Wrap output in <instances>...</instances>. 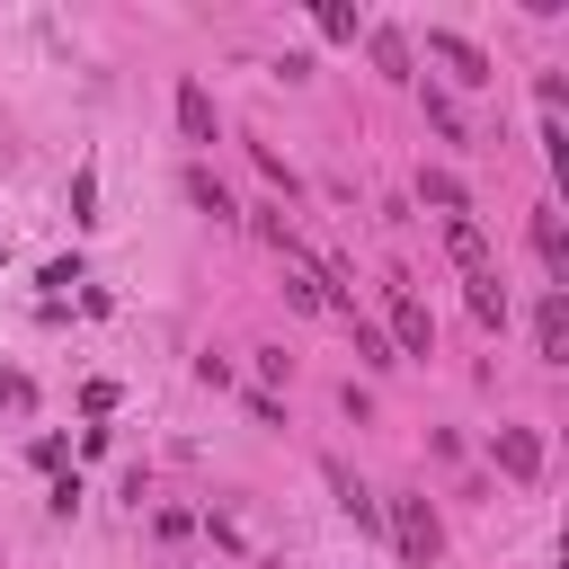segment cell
<instances>
[{"label":"cell","instance_id":"6da1fadb","mask_svg":"<svg viewBox=\"0 0 569 569\" xmlns=\"http://www.w3.org/2000/svg\"><path fill=\"white\" fill-rule=\"evenodd\" d=\"M391 551H400L409 569H427V560L445 551V525H436L427 498H391Z\"/></svg>","mask_w":569,"mask_h":569},{"label":"cell","instance_id":"7a4b0ae2","mask_svg":"<svg viewBox=\"0 0 569 569\" xmlns=\"http://www.w3.org/2000/svg\"><path fill=\"white\" fill-rule=\"evenodd\" d=\"M427 53H436L462 89H489V80H498V71H489V53H480L471 36H453V27H427Z\"/></svg>","mask_w":569,"mask_h":569},{"label":"cell","instance_id":"3957f363","mask_svg":"<svg viewBox=\"0 0 569 569\" xmlns=\"http://www.w3.org/2000/svg\"><path fill=\"white\" fill-rule=\"evenodd\" d=\"M382 293H391V356H427V338H436V320H427V302H418V293H409L400 276H391Z\"/></svg>","mask_w":569,"mask_h":569},{"label":"cell","instance_id":"277c9868","mask_svg":"<svg viewBox=\"0 0 569 569\" xmlns=\"http://www.w3.org/2000/svg\"><path fill=\"white\" fill-rule=\"evenodd\" d=\"M445 249H453L462 284H471V276H498V258H489V231H480L471 213H453V222H445Z\"/></svg>","mask_w":569,"mask_h":569},{"label":"cell","instance_id":"5b68a950","mask_svg":"<svg viewBox=\"0 0 569 569\" xmlns=\"http://www.w3.org/2000/svg\"><path fill=\"white\" fill-rule=\"evenodd\" d=\"M533 347H542V365H569V293H542V311H533Z\"/></svg>","mask_w":569,"mask_h":569},{"label":"cell","instance_id":"8992f818","mask_svg":"<svg viewBox=\"0 0 569 569\" xmlns=\"http://www.w3.org/2000/svg\"><path fill=\"white\" fill-rule=\"evenodd\" d=\"M489 453H498V471H507V480H533V471H542V436H533V427H498V445H489Z\"/></svg>","mask_w":569,"mask_h":569},{"label":"cell","instance_id":"52a82bcc","mask_svg":"<svg viewBox=\"0 0 569 569\" xmlns=\"http://www.w3.org/2000/svg\"><path fill=\"white\" fill-rule=\"evenodd\" d=\"M178 133H187V142H213V98H204V80H178Z\"/></svg>","mask_w":569,"mask_h":569},{"label":"cell","instance_id":"ba28073f","mask_svg":"<svg viewBox=\"0 0 569 569\" xmlns=\"http://www.w3.org/2000/svg\"><path fill=\"white\" fill-rule=\"evenodd\" d=\"M418 204H436L445 222H453V213H471V196H462V178H453V169H418Z\"/></svg>","mask_w":569,"mask_h":569},{"label":"cell","instance_id":"9c48e42d","mask_svg":"<svg viewBox=\"0 0 569 569\" xmlns=\"http://www.w3.org/2000/svg\"><path fill=\"white\" fill-rule=\"evenodd\" d=\"M533 258H542V267H551V276L569 284V231H560V213H551V204L533 213Z\"/></svg>","mask_w":569,"mask_h":569},{"label":"cell","instance_id":"30bf717a","mask_svg":"<svg viewBox=\"0 0 569 569\" xmlns=\"http://www.w3.org/2000/svg\"><path fill=\"white\" fill-rule=\"evenodd\" d=\"M311 27H320L329 44H356V27H365V18H356L347 0H320V9H311Z\"/></svg>","mask_w":569,"mask_h":569},{"label":"cell","instance_id":"8fae6325","mask_svg":"<svg viewBox=\"0 0 569 569\" xmlns=\"http://www.w3.org/2000/svg\"><path fill=\"white\" fill-rule=\"evenodd\" d=\"M471 320H489V329L507 320V284L498 276H471Z\"/></svg>","mask_w":569,"mask_h":569},{"label":"cell","instance_id":"7c38bea8","mask_svg":"<svg viewBox=\"0 0 569 569\" xmlns=\"http://www.w3.org/2000/svg\"><path fill=\"white\" fill-rule=\"evenodd\" d=\"M187 196H196V204H204V213H213V222H231V196H222V187H213V169H187Z\"/></svg>","mask_w":569,"mask_h":569},{"label":"cell","instance_id":"4fadbf2b","mask_svg":"<svg viewBox=\"0 0 569 569\" xmlns=\"http://www.w3.org/2000/svg\"><path fill=\"white\" fill-rule=\"evenodd\" d=\"M427 124H436L445 142H462V116H453V98H436V89H427Z\"/></svg>","mask_w":569,"mask_h":569},{"label":"cell","instance_id":"5bb4252c","mask_svg":"<svg viewBox=\"0 0 569 569\" xmlns=\"http://www.w3.org/2000/svg\"><path fill=\"white\" fill-rule=\"evenodd\" d=\"M0 409H27V373H0Z\"/></svg>","mask_w":569,"mask_h":569}]
</instances>
